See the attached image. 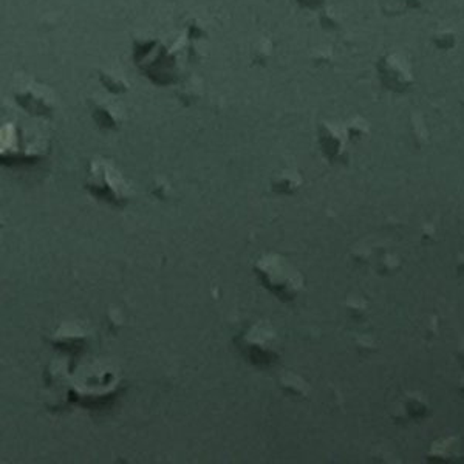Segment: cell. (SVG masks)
Listing matches in <instances>:
<instances>
[{
	"label": "cell",
	"mask_w": 464,
	"mask_h": 464,
	"mask_svg": "<svg viewBox=\"0 0 464 464\" xmlns=\"http://www.w3.org/2000/svg\"><path fill=\"white\" fill-rule=\"evenodd\" d=\"M268 288L274 290L279 296L293 299L300 286V279L282 257L268 255L255 265Z\"/></svg>",
	"instance_id": "cell-1"
},
{
	"label": "cell",
	"mask_w": 464,
	"mask_h": 464,
	"mask_svg": "<svg viewBox=\"0 0 464 464\" xmlns=\"http://www.w3.org/2000/svg\"><path fill=\"white\" fill-rule=\"evenodd\" d=\"M378 73L381 83L390 90L402 92L414 84L410 64L400 53H387L379 59Z\"/></svg>",
	"instance_id": "cell-2"
}]
</instances>
